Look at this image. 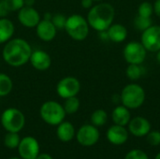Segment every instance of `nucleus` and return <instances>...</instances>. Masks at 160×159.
Segmentation results:
<instances>
[{
	"mask_svg": "<svg viewBox=\"0 0 160 159\" xmlns=\"http://www.w3.org/2000/svg\"><path fill=\"white\" fill-rule=\"evenodd\" d=\"M32 52L30 44L25 39L12 37L5 43L2 50V58L8 66L20 67L29 62Z\"/></svg>",
	"mask_w": 160,
	"mask_h": 159,
	"instance_id": "1",
	"label": "nucleus"
},
{
	"mask_svg": "<svg viewBox=\"0 0 160 159\" xmlns=\"http://www.w3.org/2000/svg\"><path fill=\"white\" fill-rule=\"evenodd\" d=\"M115 9L112 5L105 2L93 6L88 13L86 20L91 28L98 32L106 31L114 21Z\"/></svg>",
	"mask_w": 160,
	"mask_h": 159,
	"instance_id": "2",
	"label": "nucleus"
},
{
	"mask_svg": "<svg viewBox=\"0 0 160 159\" xmlns=\"http://www.w3.org/2000/svg\"><path fill=\"white\" fill-rule=\"evenodd\" d=\"M64 30L73 40L83 41L89 35L90 26L86 18L81 14H72L67 18Z\"/></svg>",
	"mask_w": 160,
	"mask_h": 159,
	"instance_id": "3",
	"label": "nucleus"
},
{
	"mask_svg": "<svg viewBox=\"0 0 160 159\" xmlns=\"http://www.w3.org/2000/svg\"><path fill=\"white\" fill-rule=\"evenodd\" d=\"M120 97L122 105L129 110H136L143 105L146 94L141 85L137 83H129L123 88Z\"/></svg>",
	"mask_w": 160,
	"mask_h": 159,
	"instance_id": "4",
	"label": "nucleus"
},
{
	"mask_svg": "<svg viewBox=\"0 0 160 159\" xmlns=\"http://www.w3.org/2000/svg\"><path fill=\"white\" fill-rule=\"evenodd\" d=\"M39 114L46 124L56 127L65 120L67 115L63 105L53 100L44 102L39 109Z\"/></svg>",
	"mask_w": 160,
	"mask_h": 159,
	"instance_id": "5",
	"label": "nucleus"
},
{
	"mask_svg": "<svg viewBox=\"0 0 160 159\" xmlns=\"http://www.w3.org/2000/svg\"><path fill=\"white\" fill-rule=\"evenodd\" d=\"M0 122L7 132L19 133L25 125V116L19 109L8 108L2 112Z\"/></svg>",
	"mask_w": 160,
	"mask_h": 159,
	"instance_id": "6",
	"label": "nucleus"
},
{
	"mask_svg": "<svg viewBox=\"0 0 160 159\" xmlns=\"http://www.w3.org/2000/svg\"><path fill=\"white\" fill-rule=\"evenodd\" d=\"M123 56L128 64L142 65L146 59L147 51L142 42L131 41L125 46L123 50Z\"/></svg>",
	"mask_w": 160,
	"mask_h": 159,
	"instance_id": "7",
	"label": "nucleus"
},
{
	"mask_svg": "<svg viewBox=\"0 0 160 159\" xmlns=\"http://www.w3.org/2000/svg\"><path fill=\"white\" fill-rule=\"evenodd\" d=\"M81 91L80 81L72 76L62 78L56 84V93L63 99L76 97Z\"/></svg>",
	"mask_w": 160,
	"mask_h": 159,
	"instance_id": "8",
	"label": "nucleus"
},
{
	"mask_svg": "<svg viewBox=\"0 0 160 159\" xmlns=\"http://www.w3.org/2000/svg\"><path fill=\"white\" fill-rule=\"evenodd\" d=\"M141 42L147 52H157L160 50V25H151L142 34Z\"/></svg>",
	"mask_w": 160,
	"mask_h": 159,
	"instance_id": "9",
	"label": "nucleus"
},
{
	"mask_svg": "<svg viewBox=\"0 0 160 159\" xmlns=\"http://www.w3.org/2000/svg\"><path fill=\"white\" fill-rule=\"evenodd\" d=\"M77 142L84 146L91 147L94 146L99 140V131L97 127L91 125H84L79 128L76 132Z\"/></svg>",
	"mask_w": 160,
	"mask_h": 159,
	"instance_id": "10",
	"label": "nucleus"
},
{
	"mask_svg": "<svg viewBox=\"0 0 160 159\" xmlns=\"http://www.w3.org/2000/svg\"><path fill=\"white\" fill-rule=\"evenodd\" d=\"M17 149L22 159H36L39 155V143L36 138L31 136L21 139Z\"/></svg>",
	"mask_w": 160,
	"mask_h": 159,
	"instance_id": "11",
	"label": "nucleus"
},
{
	"mask_svg": "<svg viewBox=\"0 0 160 159\" xmlns=\"http://www.w3.org/2000/svg\"><path fill=\"white\" fill-rule=\"evenodd\" d=\"M19 22L26 28H35L41 20L39 12L34 7L23 6L17 15Z\"/></svg>",
	"mask_w": 160,
	"mask_h": 159,
	"instance_id": "12",
	"label": "nucleus"
},
{
	"mask_svg": "<svg viewBox=\"0 0 160 159\" xmlns=\"http://www.w3.org/2000/svg\"><path fill=\"white\" fill-rule=\"evenodd\" d=\"M128 130L135 137H145L151 130V124L146 118L142 116H136L131 118L129 121L128 125Z\"/></svg>",
	"mask_w": 160,
	"mask_h": 159,
	"instance_id": "13",
	"label": "nucleus"
},
{
	"mask_svg": "<svg viewBox=\"0 0 160 159\" xmlns=\"http://www.w3.org/2000/svg\"><path fill=\"white\" fill-rule=\"evenodd\" d=\"M35 28L38 37L44 42L53 40L57 34V29L52 22V20L41 19Z\"/></svg>",
	"mask_w": 160,
	"mask_h": 159,
	"instance_id": "14",
	"label": "nucleus"
},
{
	"mask_svg": "<svg viewBox=\"0 0 160 159\" xmlns=\"http://www.w3.org/2000/svg\"><path fill=\"white\" fill-rule=\"evenodd\" d=\"M29 62L36 70L46 71L52 66V57L45 51L35 50L32 52Z\"/></svg>",
	"mask_w": 160,
	"mask_h": 159,
	"instance_id": "15",
	"label": "nucleus"
},
{
	"mask_svg": "<svg viewBox=\"0 0 160 159\" xmlns=\"http://www.w3.org/2000/svg\"><path fill=\"white\" fill-rule=\"evenodd\" d=\"M128 130L119 125H113L109 127L106 133L107 140L113 145H122L126 143L128 140Z\"/></svg>",
	"mask_w": 160,
	"mask_h": 159,
	"instance_id": "16",
	"label": "nucleus"
},
{
	"mask_svg": "<svg viewBox=\"0 0 160 159\" xmlns=\"http://www.w3.org/2000/svg\"><path fill=\"white\" fill-rule=\"evenodd\" d=\"M56 136L58 140L63 142H69L76 136V131L74 126L68 121H63L57 126Z\"/></svg>",
	"mask_w": 160,
	"mask_h": 159,
	"instance_id": "17",
	"label": "nucleus"
},
{
	"mask_svg": "<svg viewBox=\"0 0 160 159\" xmlns=\"http://www.w3.org/2000/svg\"><path fill=\"white\" fill-rule=\"evenodd\" d=\"M112 119L115 125L126 127L131 120L130 110L124 105H118L113 109L112 112Z\"/></svg>",
	"mask_w": 160,
	"mask_h": 159,
	"instance_id": "18",
	"label": "nucleus"
},
{
	"mask_svg": "<svg viewBox=\"0 0 160 159\" xmlns=\"http://www.w3.org/2000/svg\"><path fill=\"white\" fill-rule=\"evenodd\" d=\"M109 40L114 43H121L127 39L128 29L121 23H112L107 29Z\"/></svg>",
	"mask_w": 160,
	"mask_h": 159,
	"instance_id": "19",
	"label": "nucleus"
},
{
	"mask_svg": "<svg viewBox=\"0 0 160 159\" xmlns=\"http://www.w3.org/2000/svg\"><path fill=\"white\" fill-rule=\"evenodd\" d=\"M15 25L8 17L0 18V44H5L13 37Z\"/></svg>",
	"mask_w": 160,
	"mask_h": 159,
	"instance_id": "20",
	"label": "nucleus"
},
{
	"mask_svg": "<svg viewBox=\"0 0 160 159\" xmlns=\"http://www.w3.org/2000/svg\"><path fill=\"white\" fill-rule=\"evenodd\" d=\"M13 89V82L11 78L6 74L0 72V97L8 96Z\"/></svg>",
	"mask_w": 160,
	"mask_h": 159,
	"instance_id": "21",
	"label": "nucleus"
},
{
	"mask_svg": "<svg viewBox=\"0 0 160 159\" xmlns=\"http://www.w3.org/2000/svg\"><path fill=\"white\" fill-rule=\"evenodd\" d=\"M90 120H91V124L93 126H95L97 127H103L108 121V113L106 112V111H104L102 109L96 110L91 114Z\"/></svg>",
	"mask_w": 160,
	"mask_h": 159,
	"instance_id": "22",
	"label": "nucleus"
},
{
	"mask_svg": "<svg viewBox=\"0 0 160 159\" xmlns=\"http://www.w3.org/2000/svg\"><path fill=\"white\" fill-rule=\"evenodd\" d=\"M80 106H81V102H80V99L77 97V96L66 98L65 103L63 105L64 110H65L67 114H74V113H76L79 111Z\"/></svg>",
	"mask_w": 160,
	"mask_h": 159,
	"instance_id": "23",
	"label": "nucleus"
},
{
	"mask_svg": "<svg viewBox=\"0 0 160 159\" xmlns=\"http://www.w3.org/2000/svg\"><path fill=\"white\" fill-rule=\"evenodd\" d=\"M126 74H127V77L130 81H137L143 74L142 67H141V65L128 64V66L127 67V70H126Z\"/></svg>",
	"mask_w": 160,
	"mask_h": 159,
	"instance_id": "24",
	"label": "nucleus"
},
{
	"mask_svg": "<svg viewBox=\"0 0 160 159\" xmlns=\"http://www.w3.org/2000/svg\"><path fill=\"white\" fill-rule=\"evenodd\" d=\"M21 142V138L16 132H8L4 138V144L8 149H16L18 148Z\"/></svg>",
	"mask_w": 160,
	"mask_h": 159,
	"instance_id": "25",
	"label": "nucleus"
},
{
	"mask_svg": "<svg viewBox=\"0 0 160 159\" xmlns=\"http://www.w3.org/2000/svg\"><path fill=\"white\" fill-rule=\"evenodd\" d=\"M152 20L151 18H146V17H142L140 15H137L134 19V27L141 32H143L147 28H149L152 24Z\"/></svg>",
	"mask_w": 160,
	"mask_h": 159,
	"instance_id": "26",
	"label": "nucleus"
},
{
	"mask_svg": "<svg viewBox=\"0 0 160 159\" xmlns=\"http://www.w3.org/2000/svg\"><path fill=\"white\" fill-rule=\"evenodd\" d=\"M154 13V7L150 2H142L140 4L138 7V15L142 17H146V18H151V16Z\"/></svg>",
	"mask_w": 160,
	"mask_h": 159,
	"instance_id": "27",
	"label": "nucleus"
},
{
	"mask_svg": "<svg viewBox=\"0 0 160 159\" xmlns=\"http://www.w3.org/2000/svg\"><path fill=\"white\" fill-rule=\"evenodd\" d=\"M67 18L64 14L62 13H56L53 14L52 17V22L53 23V25L55 26V28L57 30L60 29H65V25H66V22H67Z\"/></svg>",
	"mask_w": 160,
	"mask_h": 159,
	"instance_id": "28",
	"label": "nucleus"
},
{
	"mask_svg": "<svg viewBox=\"0 0 160 159\" xmlns=\"http://www.w3.org/2000/svg\"><path fill=\"white\" fill-rule=\"evenodd\" d=\"M145 137L147 142L151 146L160 145V131L158 130H150V132Z\"/></svg>",
	"mask_w": 160,
	"mask_h": 159,
	"instance_id": "29",
	"label": "nucleus"
},
{
	"mask_svg": "<svg viewBox=\"0 0 160 159\" xmlns=\"http://www.w3.org/2000/svg\"><path fill=\"white\" fill-rule=\"evenodd\" d=\"M124 159H149L148 155L140 149H133L131 151H129Z\"/></svg>",
	"mask_w": 160,
	"mask_h": 159,
	"instance_id": "30",
	"label": "nucleus"
},
{
	"mask_svg": "<svg viewBox=\"0 0 160 159\" xmlns=\"http://www.w3.org/2000/svg\"><path fill=\"white\" fill-rule=\"evenodd\" d=\"M5 3H6L9 12H13V11L18 12L24 6L23 0H5Z\"/></svg>",
	"mask_w": 160,
	"mask_h": 159,
	"instance_id": "31",
	"label": "nucleus"
},
{
	"mask_svg": "<svg viewBox=\"0 0 160 159\" xmlns=\"http://www.w3.org/2000/svg\"><path fill=\"white\" fill-rule=\"evenodd\" d=\"M9 13V10L5 3V0H0V18H5Z\"/></svg>",
	"mask_w": 160,
	"mask_h": 159,
	"instance_id": "32",
	"label": "nucleus"
},
{
	"mask_svg": "<svg viewBox=\"0 0 160 159\" xmlns=\"http://www.w3.org/2000/svg\"><path fill=\"white\" fill-rule=\"evenodd\" d=\"M81 5L83 8L85 9H90L94 6V1L93 0H82Z\"/></svg>",
	"mask_w": 160,
	"mask_h": 159,
	"instance_id": "33",
	"label": "nucleus"
},
{
	"mask_svg": "<svg viewBox=\"0 0 160 159\" xmlns=\"http://www.w3.org/2000/svg\"><path fill=\"white\" fill-rule=\"evenodd\" d=\"M153 7H154V13L160 19V0H156Z\"/></svg>",
	"mask_w": 160,
	"mask_h": 159,
	"instance_id": "34",
	"label": "nucleus"
},
{
	"mask_svg": "<svg viewBox=\"0 0 160 159\" xmlns=\"http://www.w3.org/2000/svg\"><path fill=\"white\" fill-rule=\"evenodd\" d=\"M36 159H53L49 154H39Z\"/></svg>",
	"mask_w": 160,
	"mask_h": 159,
	"instance_id": "35",
	"label": "nucleus"
},
{
	"mask_svg": "<svg viewBox=\"0 0 160 159\" xmlns=\"http://www.w3.org/2000/svg\"><path fill=\"white\" fill-rule=\"evenodd\" d=\"M112 102L114 103V104H118L119 102H121V97H120V95H113V97H112Z\"/></svg>",
	"mask_w": 160,
	"mask_h": 159,
	"instance_id": "36",
	"label": "nucleus"
},
{
	"mask_svg": "<svg viewBox=\"0 0 160 159\" xmlns=\"http://www.w3.org/2000/svg\"><path fill=\"white\" fill-rule=\"evenodd\" d=\"M24 1V6H29V7H33L35 4L36 0H23Z\"/></svg>",
	"mask_w": 160,
	"mask_h": 159,
	"instance_id": "37",
	"label": "nucleus"
},
{
	"mask_svg": "<svg viewBox=\"0 0 160 159\" xmlns=\"http://www.w3.org/2000/svg\"><path fill=\"white\" fill-rule=\"evenodd\" d=\"M157 61L160 65V50L158 52H157Z\"/></svg>",
	"mask_w": 160,
	"mask_h": 159,
	"instance_id": "38",
	"label": "nucleus"
},
{
	"mask_svg": "<svg viewBox=\"0 0 160 159\" xmlns=\"http://www.w3.org/2000/svg\"><path fill=\"white\" fill-rule=\"evenodd\" d=\"M155 159H160V152L156 156V157H155Z\"/></svg>",
	"mask_w": 160,
	"mask_h": 159,
	"instance_id": "39",
	"label": "nucleus"
},
{
	"mask_svg": "<svg viewBox=\"0 0 160 159\" xmlns=\"http://www.w3.org/2000/svg\"><path fill=\"white\" fill-rule=\"evenodd\" d=\"M9 159H22L21 157L19 158V157H12V158H9Z\"/></svg>",
	"mask_w": 160,
	"mask_h": 159,
	"instance_id": "40",
	"label": "nucleus"
},
{
	"mask_svg": "<svg viewBox=\"0 0 160 159\" xmlns=\"http://www.w3.org/2000/svg\"><path fill=\"white\" fill-rule=\"evenodd\" d=\"M94 2H99V1H102V0H93Z\"/></svg>",
	"mask_w": 160,
	"mask_h": 159,
	"instance_id": "41",
	"label": "nucleus"
}]
</instances>
